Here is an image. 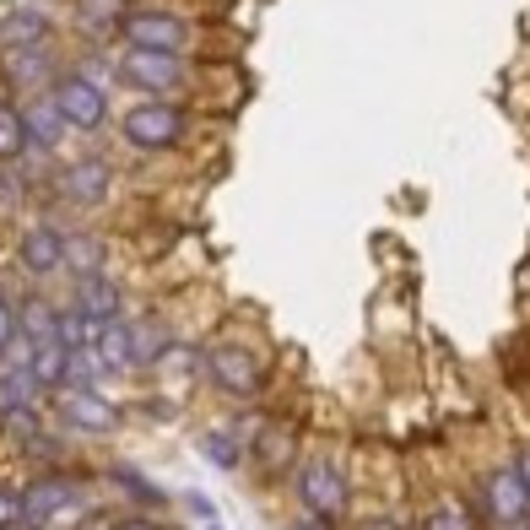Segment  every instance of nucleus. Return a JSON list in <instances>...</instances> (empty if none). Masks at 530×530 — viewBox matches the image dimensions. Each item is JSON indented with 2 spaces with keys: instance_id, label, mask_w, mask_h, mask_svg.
<instances>
[{
  "instance_id": "20e7f679",
  "label": "nucleus",
  "mask_w": 530,
  "mask_h": 530,
  "mask_svg": "<svg viewBox=\"0 0 530 530\" xmlns=\"http://www.w3.org/2000/svg\"><path fill=\"white\" fill-rule=\"evenodd\" d=\"M114 76L125 87L147 92V98H168V103H190L195 92L211 82V65L190 60V55H152V49H114Z\"/></svg>"
},
{
  "instance_id": "4468645a",
  "label": "nucleus",
  "mask_w": 530,
  "mask_h": 530,
  "mask_svg": "<svg viewBox=\"0 0 530 530\" xmlns=\"http://www.w3.org/2000/svg\"><path fill=\"white\" fill-rule=\"evenodd\" d=\"M60 249H65V282L71 276H98L109 271V238L98 228H87V222H60Z\"/></svg>"
},
{
  "instance_id": "423d86ee",
  "label": "nucleus",
  "mask_w": 530,
  "mask_h": 530,
  "mask_svg": "<svg viewBox=\"0 0 530 530\" xmlns=\"http://www.w3.org/2000/svg\"><path fill=\"white\" fill-rule=\"evenodd\" d=\"M303 439H309V417L265 401V422H260V433H255V439H249L244 471L255 476L260 487L287 482V476H293V466L303 460Z\"/></svg>"
},
{
  "instance_id": "9d476101",
  "label": "nucleus",
  "mask_w": 530,
  "mask_h": 530,
  "mask_svg": "<svg viewBox=\"0 0 530 530\" xmlns=\"http://www.w3.org/2000/svg\"><path fill=\"white\" fill-rule=\"evenodd\" d=\"M114 163L109 157H98V152H87V157H71L65 168H55V195L71 211H103L114 201Z\"/></svg>"
},
{
  "instance_id": "a211bd4d",
  "label": "nucleus",
  "mask_w": 530,
  "mask_h": 530,
  "mask_svg": "<svg viewBox=\"0 0 530 530\" xmlns=\"http://www.w3.org/2000/svg\"><path fill=\"white\" fill-rule=\"evenodd\" d=\"M417 530H482V520H476L471 493H455V487H449V493H439L417 514Z\"/></svg>"
},
{
  "instance_id": "2eb2a0df",
  "label": "nucleus",
  "mask_w": 530,
  "mask_h": 530,
  "mask_svg": "<svg viewBox=\"0 0 530 530\" xmlns=\"http://www.w3.org/2000/svg\"><path fill=\"white\" fill-rule=\"evenodd\" d=\"M0 65H6L11 98H17V92H44L49 82H55V71H60V60H55V49H49V44H38V49H6Z\"/></svg>"
},
{
  "instance_id": "f8f14e48",
  "label": "nucleus",
  "mask_w": 530,
  "mask_h": 530,
  "mask_svg": "<svg viewBox=\"0 0 530 530\" xmlns=\"http://www.w3.org/2000/svg\"><path fill=\"white\" fill-rule=\"evenodd\" d=\"M65 303H71V309L82 314V320H92V325L130 314V303H125V282H119L114 271H98V276H71V293H65Z\"/></svg>"
},
{
  "instance_id": "6ab92c4d",
  "label": "nucleus",
  "mask_w": 530,
  "mask_h": 530,
  "mask_svg": "<svg viewBox=\"0 0 530 530\" xmlns=\"http://www.w3.org/2000/svg\"><path fill=\"white\" fill-rule=\"evenodd\" d=\"M92 352L103 357V368H109L114 379L136 374V368H130V314H119V320L92 325Z\"/></svg>"
},
{
  "instance_id": "f257e3e1",
  "label": "nucleus",
  "mask_w": 530,
  "mask_h": 530,
  "mask_svg": "<svg viewBox=\"0 0 530 530\" xmlns=\"http://www.w3.org/2000/svg\"><path fill=\"white\" fill-rule=\"evenodd\" d=\"M114 38L125 49H152V55H190V60H211L222 55L217 49V28L190 11H174V6H130L119 17Z\"/></svg>"
},
{
  "instance_id": "393cba45",
  "label": "nucleus",
  "mask_w": 530,
  "mask_h": 530,
  "mask_svg": "<svg viewBox=\"0 0 530 530\" xmlns=\"http://www.w3.org/2000/svg\"><path fill=\"white\" fill-rule=\"evenodd\" d=\"M17 336H22V330H17V287L0 282V352H6Z\"/></svg>"
},
{
  "instance_id": "c85d7f7f",
  "label": "nucleus",
  "mask_w": 530,
  "mask_h": 530,
  "mask_svg": "<svg viewBox=\"0 0 530 530\" xmlns=\"http://www.w3.org/2000/svg\"><path fill=\"white\" fill-rule=\"evenodd\" d=\"M293 530H341V525H325V520H309V514H303V520H298Z\"/></svg>"
},
{
  "instance_id": "9b49d317",
  "label": "nucleus",
  "mask_w": 530,
  "mask_h": 530,
  "mask_svg": "<svg viewBox=\"0 0 530 530\" xmlns=\"http://www.w3.org/2000/svg\"><path fill=\"white\" fill-rule=\"evenodd\" d=\"M17 271L28 276L33 287H49L55 276H65V249H60V222L55 217H33L28 228L17 233V249H11Z\"/></svg>"
},
{
  "instance_id": "f3484780",
  "label": "nucleus",
  "mask_w": 530,
  "mask_h": 530,
  "mask_svg": "<svg viewBox=\"0 0 530 530\" xmlns=\"http://www.w3.org/2000/svg\"><path fill=\"white\" fill-rule=\"evenodd\" d=\"M17 103H22V125H28V147L44 152V157H55L65 147V136H71L65 119L55 114V103H49L44 92H38V98H17Z\"/></svg>"
},
{
  "instance_id": "5701e85b",
  "label": "nucleus",
  "mask_w": 530,
  "mask_h": 530,
  "mask_svg": "<svg viewBox=\"0 0 530 530\" xmlns=\"http://www.w3.org/2000/svg\"><path fill=\"white\" fill-rule=\"evenodd\" d=\"M28 147V125H22V103L11 92H0V163H22Z\"/></svg>"
},
{
  "instance_id": "a878e982",
  "label": "nucleus",
  "mask_w": 530,
  "mask_h": 530,
  "mask_svg": "<svg viewBox=\"0 0 530 530\" xmlns=\"http://www.w3.org/2000/svg\"><path fill=\"white\" fill-rule=\"evenodd\" d=\"M174 503H179L184 514H195L201 525H217V509H211V498H206V493H179Z\"/></svg>"
},
{
  "instance_id": "cd10ccee",
  "label": "nucleus",
  "mask_w": 530,
  "mask_h": 530,
  "mask_svg": "<svg viewBox=\"0 0 530 530\" xmlns=\"http://www.w3.org/2000/svg\"><path fill=\"white\" fill-rule=\"evenodd\" d=\"M509 466L520 471V476H525V487H530V444H520V449H514V455H509Z\"/></svg>"
},
{
  "instance_id": "aec40b11",
  "label": "nucleus",
  "mask_w": 530,
  "mask_h": 530,
  "mask_svg": "<svg viewBox=\"0 0 530 530\" xmlns=\"http://www.w3.org/2000/svg\"><path fill=\"white\" fill-rule=\"evenodd\" d=\"M195 449H201V460H206V466H217V471H244V439L233 433V422L206 428L201 439H195Z\"/></svg>"
},
{
  "instance_id": "0eeeda50",
  "label": "nucleus",
  "mask_w": 530,
  "mask_h": 530,
  "mask_svg": "<svg viewBox=\"0 0 530 530\" xmlns=\"http://www.w3.org/2000/svg\"><path fill=\"white\" fill-rule=\"evenodd\" d=\"M49 401H55L60 433H71V439H114V433H125V422H130V412L119 406V395H109V390L60 384Z\"/></svg>"
},
{
  "instance_id": "6e6552de",
  "label": "nucleus",
  "mask_w": 530,
  "mask_h": 530,
  "mask_svg": "<svg viewBox=\"0 0 530 530\" xmlns=\"http://www.w3.org/2000/svg\"><path fill=\"white\" fill-rule=\"evenodd\" d=\"M471 503H476L482 530H525L530 525V487H525V476L514 471L509 460L476 476V482H471Z\"/></svg>"
},
{
  "instance_id": "7ed1b4c3",
  "label": "nucleus",
  "mask_w": 530,
  "mask_h": 530,
  "mask_svg": "<svg viewBox=\"0 0 530 530\" xmlns=\"http://www.w3.org/2000/svg\"><path fill=\"white\" fill-rule=\"evenodd\" d=\"M293 487V503L298 514L309 520H325V525H347L352 520V503H357V482H352V466L341 449H303V460L287 476Z\"/></svg>"
},
{
  "instance_id": "4be33fe9",
  "label": "nucleus",
  "mask_w": 530,
  "mask_h": 530,
  "mask_svg": "<svg viewBox=\"0 0 530 530\" xmlns=\"http://www.w3.org/2000/svg\"><path fill=\"white\" fill-rule=\"evenodd\" d=\"M109 476H114V487H119V493H125L130 503H136L141 514H163V509H174V493H163V487H152L141 471H130V466H114Z\"/></svg>"
},
{
  "instance_id": "39448f33",
  "label": "nucleus",
  "mask_w": 530,
  "mask_h": 530,
  "mask_svg": "<svg viewBox=\"0 0 530 530\" xmlns=\"http://www.w3.org/2000/svg\"><path fill=\"white\" fill-rule=\"evenodd\" d=\"M195 109L190 103H168V98H136L125 114H119V141L141 157H163V152H179L190 147L195 136Z\"/></svg>"
},
{
  "instance_id": "bb28decb",
  "label": "nucleus",
  "mask_w": 530,
  "mask_h": 530,
  "mask_svg": "<svg viewBox=\"0 0 530 530\" xmlns=\"http://www.w3.org/2000/svg\"><path fill=\"white\" fill-rule=\"evenodd\" d=\"M114 530H168V520H163V514H119V525Z\"/></svg>"
},
{
  "instance_id": "f03ea898",
  "label": "nucleus",
  "mask_w": 530,
  "mask_h": 530,
  "mask_svg": "<svg viewBox=\"0 0 530 530\" xmlns=\"http://www.w3.org/2000/svg\"><path fill=\"white\" fill-rule=\"evenodd\" d=\"M201 384L233 406H260L271 390V357H260L255 341L244 336H206L201 341Z\"/></svg>"
},
{
  "instance_id": "412c9836",
  "label": "nucleus",
  "mask_w": 530,
  "mask_h": 530,
  "mask_svg": "<svg viewBox=\"0 0 530 530\" xmlns=\"http://www.w3.org/2000/svg\"><path fill=\"white\" fill-rule=\"evenodd\" d=\"M44 433H49L44 428V406H6V412H0V439L17 449V455H28Z\"/></svg>"
},
{
  "instance_id": "ddd939ff",
  "label": "nucleus",
  "mask_w": 530,
  "mask_h": 530,
  "mask_svg": "<svg viewBox=\"0 0 530 530\" xmlns=\"http://www.w3.org/2000/svg\"><path fill=\"white\" fill-rule=\"evenodd\" d=\"M174 341H179V325L168 320L163 309H136L130 314V368H136V374H152Z\"/></svg>"
},
{
  "instance_id": "b1692460",
  "label": "nucleus",
  "mask_w": 530,
  "mask_h": 530,
  "mask_svg": "<svg viewBox=\"0 0 530 530\" xmlns=\"http://www.w3.org/2000/svg\"><path fill=\"white\" fill-rule=\"evenodd\" d=\"M0 530H28V514H22V482H0Z\"/></svg>"
},
{
  "instance_id": "dca6fc26",
  "label": "nucleus",
  "mask_w": 530,
  "mask_h": 530,
  "mask_svg": "<svg viewBox=\"0 0 530 530\" xmlns=\"http://www.w3.org/2000/svg\"><path fill=\"white\" fill-rule=\"evenodd\" d=\"M55 38V22H49V11L44 6H6V17H0V55L6 49H38V44H49Z\"/></svg>"
},
{
  "instance_id": "1a4fd4ad",
  "label": "nucleus",
  "mask_w": 530,
  "mask_h": 530,
  "mask_svg": "<svg viewBox=\"0 0 530 530\" xmlns=\"http://www.w3.org/2000/svg\"><path fill=\"white\" fill-rule=\"evenodd\" d=\"M44 98L55 103V114L65 119V130L71 136H98L103 125H109V87H98L92 76H82L76 65H60L55 82L44 87Z\"/></svg>"
}]
</instances>
